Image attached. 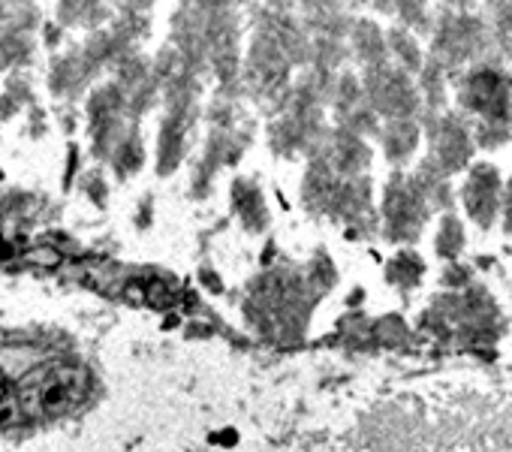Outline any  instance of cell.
<instances>
[{
    "instance_id": "1",
    "label": "cell",
    "mask_w": 512,
    "mask_h": 452,
    "mask_svg": "<svg viewBox=\"0 0 512 452\" xmlns=\"http://www.w3.org/2000/svg\"><path fill=\"white\" fill-rule=\"evenodd\" d=\"M497 190H500V181H497V169L494 166H485L479 163L470 178H467V187H464V202H467V211L479 220V226H488L491 217H494V208H497Z\"/></svg>"
},
{
    "instance_id": "2",
    "label": "cell",
    "mask_w": 512,
    "mask_h": 452,
    "mask_svg": "<svg viewBox=\"0 0 512 452\" xmlns=\"http://www.w3.org/2000/svg\"><path fill=\"white\" fill-rule=\"evenodd\" d=\"M431 139H434V160H440L446 169H458L470 157V136L461 118H437Z\"/></svg>"
},
{
    "instance_id": "3",
    "label": "cell",
    "mask_w": 512,
    "mask_h": 452,
    "mask_svg": "<svg viewBox=\"0 0 512 452\" xmlns=\"http://www.w3.org/2000/svg\"><path fill=\"white\" fill-rule=\"evenodd\" d=\"M383 142L389 160H407L416 148V124L410 118H395L392 124H386Z\"/></svg>"
},
{
    "instance_id": "4",
    "label": "cell",
    "mask_w": 512,
    "mask_h": 452,
    "mask_svg": "<svg viewBox=\"0 0 512 452\" xmlns=\"http://www.w3.org/2000/svg\"><path fill=\"white\" fill-rule=\"evenodd\" d=\"M386 40H389V49L401 58V64H404V67L419 70V64H422V61H419V49H416L413 37H410L404 28H395Z\"/></svg>"
},
{
    "instance_id": "5",
    "label": "cell",
    "mask_w": 512,
    "mask_h": 452,
    "mask_svg": "<svg viewBox=\"0 0 512 452\" xmlns=\"http://www.w3.org/2000/svg\"><path fill=\"white\" fill-rule=\"evenodd\" d=\"M461 242H464L461 226H458L452 217H446V220H443V230H440V239H437L440 251H443V254H452V251H458V248H461Z\"/></svg>"
},
{
    "instance_id": "6",
    "label": "cell",
    "mask_w": 512,
    "mask_h": 452,
    "mask_svg": "<svg viewBox=\"0 0 512 452\" xmlns=\"http://www.w3.org/2000/svg\"><path fill=\"white\" fill-rule=\"evenodd\" d=\"M506 220L512 223V190H509V211H506ZM509 223H506V226H509Z\"/></svg>"
}]
</instances>
